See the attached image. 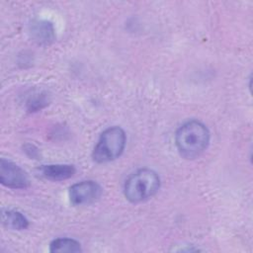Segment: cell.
<instances>
[{"label": "cell", "mask_w": 253, "mask_h": 253, "mask_svg": "<svg viewBox=\"0 0 253 253\" xmlns=\"http://www.w3.org/2000/svg\"><path fill=\"white\" fill-rule=\"evenodd\" d=\"M210 131L201 122L189 121L176 131L175 143L181 156L194 159L200 156L208 147Z\"/></svg>", "instance_id": "6da1fadb"}, {"label": "cell", "mask_w": 253, "mask_h": 253, "mask_svg": "<svg viewBox=\"0 0 253 253\" xmlns=\"http://www.w3.org/2000/svg\"><path fill=\"white\" fill-rule=\"evenodd\" d=\"M160 187V178L153 170L144 168L132 173L125 183V196L131 203L143 202L154 196Z\"/></svg>", "instance_id": "7a4b0ae2"}, {"label": "cell", "mask_w": 253, "mask_h": 253, "mask_svg": "<svg viewBox=\"0 0 253 253\" xmlns=\"http://www.w3.org/2000/svg\"><path fill=\"white\" fill-rule=\"evenodd\" d=\"M126 136L120 126H111L105 129L93 150V159L97 163H106L117 159L123 153Z\"/></svg>", "instance_id": "3957f363"}, {"label": "cell", "mask_w": 253, "mask_h": 253, "mask_svg": "<svg viewBox=\"0 0 253 253\" xmlns=\"http://www.w3.org/2000/svg\"><path fill=\"white\" fill-rule=\"evenodd\" d=\"M0 182L11 189H26L30 186L28 174L20 166L4 158L0 161Z\"/></svg>", "instance_id": "277c9868"}, {"label": "cell", "mask_w": 253, "mask_h": 253, "mask_svg": "<svg viewBox=\"0 0 253 253\" xmlns=\"http://www.w3.org/2000/svg\"><path fill=\"white\" fill-rule=\"evenodd\" d=\"M102 192V187L97 182L87 180L72 185L69 189V198L72 205L85 206L97 201Z\"/></svg>", "instance_id": "5b68a950"}, {"label": "cell", "mask_w": 253, "mask_h": 253, "mask_svg": "<svg viewBox=\"0 0 253 253\" xmlns=\"http://www.w3.org/2000/svg\"><path fill=\"white\" fill-rule=\"evenodd\" d=\"M41 176L51 181H61L72 177L75 174V167L71 164H47L42 165L39 169Z\"/></svg>", "instance_id": "8992f818"}, {"label": "cell", "mask_w": 253, "mask_h": 253, "mask_svg": "<svg viewBox=\"0 0 253 253\" xmlns=\"http://www.w3.org/2000/svg\"><path fill=\"white\" fill-rule=\"evenodd\" d=\"M2 222L6 227L14 230H23L29 226L27 217L22 212L13 210L3 211Z\"/></svg>", "instance_id": "52a82bcc"}, {"label": "cell", "mask_w": 253, "mask_h": 253, "mask_svg": "<svg viewBox=\"0 0 253 253\" xmlns=\"http://www.w3.org/2000/svg\"><path fill=\"white\" fill-rule=\"evenodd\" d=\"M32 35L40 43H49L54 40V30L50 23L41 21L33 25Z\"/></svg>", "instance_id": "ba28073f"}, {"label": "cell", "mask_w": 253, "mask_h": 253, "mask_svg": "<svg viewBox=\"0 0 253 253\" xmlns=\"http://www.w3.org/2000/svg\"><path fill=\"white\" fill-rule=\"evenodd\" d=\"M50 252H81V245L72 238H56L49 244Z\"/></svg>", "instance_id": "9c48e42d"}, {"label": "cell", "mask_w": 253, "mask_h": 253, "mask_svg": "<svg viewBox=\"0 0 253 253\" xmlns=\"http://www.w3.org/2000/svg\"><path fill=\"white\" fill-rule=\"evenodd\" d=\"M47 98L44 94L41 93V94H37L36 96H34L33 98L29 99L27 106H28V110L30 112H36L39 111L41 109H42L43 107H45L48 103H47Z\"/></svg>", "instance_id": "30bf717a"}, {"label": "cell", "mask_w": 253, "mask_h": 253, "mask_svg": "<svg viewBox=\"0 0 253 253\" xmlns=\"http://www.w3.org/2000/svg\"><path fill=\"white\" fill-rule=\"evenodd\" d=\"M24 149H25V152H26L30 157L36 158V157H38V155H39V149H38L35 145H33V144H26L25 147H24Z\"/></svg>", "instance_id": "8fae6325"}]
</instances>
